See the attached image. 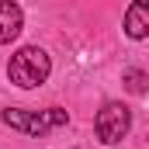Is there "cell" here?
Returning a JSON list of instances; mask_svg holds the SVG:
<instances>
[{
    "instance_id": "5",
    "label": "cell",
    "mask_w": 149,
    "mask_h": 149,
    "mask_svg": "<svg viewBox=\"0 0 149 149\" xmlns=\"http://www.w3.org/2000/svg\"><path fill=\"white\" fill-rule=\"evenodd\" d=\"M125 31L135 42L149 35V0H132V7L125 10Z\"/></svg>"
},
{
    "instance_id": "4",
    "label": "cell",
    "mask_w": 149,
    "mask_h": 149,
    "mask_svg": "<svg viewBox=\"0 0 149 149\" xmlns=\"http://www.w3.org/2000/svg\"><path fill=\"white\" fill-rule=\"evenodd\" d=\"M21 24H24L21 7L14 0H0V45H7L21 35Z\"/></svg>"
},
{
    "instance_id": "6",
    "label": "cell",
    "mask_w": 149,
    "mask_h": 149,
    "mask_svg": "<svg viewBox=\"0 0 149 149\" xmlns=\"http://www.w3.org/2000/svg\"><path fill=\"white\" fill-rule=\"evenodd\" d=\"M125 87H128L132 94H142V90H146V73H142V70H128V73H125Z\"/></svg>"
},
{
    "instance_id": "1",
    "label": "cell",
    "mask_w": 149,
    "mask_h": 149,
    "mask_svg": "<svg viewBox=\"0 0 149 149\" xmlns=\"http://www.w3.org/2000/svg\"><path fill=\"white\" fill-rule=\"evenodd\" d=\"M49 73H52V63H49V56H45L38 45L17 49V52L10 56V63H7L10 83H17L21 90H31V87H38V83H45Z\"/></svg>"
},
{
    "instance_id": "3",
    "label": "cell",
    "mask_w": 149,
    "mask_h": 149,
    "mask_svg": "<svg viewBox=\"0 0 149 149\" xmlns=\"http://www.w3.org/2000/svg\"><path fill=\"white\" fill-rule=\"evenodd\" d=\"M94 128H97V139H101L104 146H114V142H121V139L128 135V128H132V111H128L125 104H118V101H108V104L97 111Z\"/></svg>"
},
{
    "instance_id": "2",
    "label": "cell",
    "mask_w": 149,
    "mask_h": 149,
    "mask_svg": "<svg viewBox=\"0 0 149 149\" xmlns=\"http://www.w3.org/2000/svg\"><path fill=\"white\" fill-rule=\"evenodd\" d=\"M3 121L10 125V128H17V132H24V135H49L52 128H59V125H66L70 121V114L63 111V108H49V111H21V108H7L3 111Z\"/></svg>"
}]
</instances>
